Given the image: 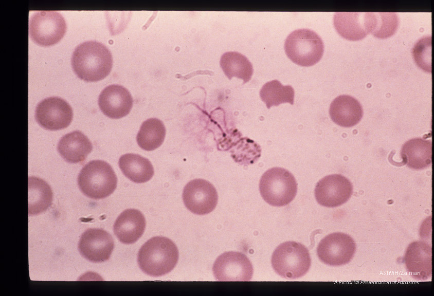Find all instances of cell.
Masks as SVG:
<instances>
[{
	"label": "cell",
	"mask_w": 434,
	"mask_h": 296,
	"mask_svg": "<svg viewBox=\"0 0 434 296\" xmlns=\"http://www.w3.org/2000/svg\"><path fill=\"white\" fill-rule=\"evenodd\" d=\"M146 219L143 214L134 209L123 211L116 219L113 227L118 239L125 244H133L143 234Z\"/></svg>",
	"instance_id": "2e32d148"
},
{
	"label": "cell",
	"mask_w": 434,
	"mask_h": 296,
	"mask_svg": "<svg viewBox=\"0 0 434 296\" xmlns=\"http://www.w3.org/2000/svg\"><path fill=\"white\" fill-rule=\"evenodd\" d=\"M114 247V242L111 235L103 229L97 228H91L84 231L78 245L81 255L94 263L107 261Z\"/></svg>",
	"instance_id": "4fadbf2b"
},
{
	"label": "cell",
	"mask_w": 434,
	"mask_h": 296,
	"mask_svg": "<svg viewBox=\"0 0 434 296\" xmlns=\"http://www.w3.org/2000/svg\"><path fill=\"white\" fill-rule=\"evenodd\" d=\"M73 117L72 108L64 99L50 97L43 99L36 106L35 118L43 128L56 131L70 124Z\"/></svg>",
	"instance_id": "9c48e42d"
},
{
	"label": "cell",
	"mask_w": 434,
	"mask_h": 296,
	"mask_svg": "<svg viewBox=\"0 0 434 296\" xmlns=\"http://www.w3.org/2000/svg\"><path fill=\"white\" fill-rule=\"evenodd\" d=\"M66 28L65 19L57 11H38L29 18L30 37L41 46H48L57 43L64 35Z\"/></svg>",
	"instance_id": "52a82bcc"
},
{
	"label": "cell",
	"mask_w": 434,
	"mask_h": 296,
	"mask_svg": "<svg viewBox=\"0 0 434 296\" xmlns=\"http://www.w3.org/2000/svg\"><path fill=\"white\" fill-rule=\"evenodd\" d=\"M431 246L423 240H417L408 246L404 257L408 272L414 279L426 280L432 274Z\"/></svg>",
	"instance_id": "9a60e30c"
},
{
	"label": "cell",
	"mask_w": 434,
	"mask_h": 296,
	"mask_svg": "<svg viewBox=\"0 0 434 296\" xmlns=\"http://www.w3.org/2000/svg\"><path fill=\"white\" fill-rule=\"evenodd\" d=\"M412 52L417 65L425 71L431 72V36H425L419 40Z\"/></svg>",
	"instance_id": "4316f807"
},
{
	"label": "cell",
	"mask_w": 434,
	"mask_h": 296,
	"mask_svg": "<svg viewBox=\"0 0 434 296\" xmlns=\"http://www.w3.org/2000/svg\"><path fill=\"white\" fill-rule=\"evenodd\" d=\"M119 166L123 174L135 183H144L154 175V168L147 158L136 154L128 153L119 159Z\"/></svg>",
	"instance_id": "44dd1931"
},
{
	"label": "cell",
	"mask_w": 434,
	"mask_h": 296,
	"mask_svg": "<svg viewBox=\"0 0 434 296\" xmlns=\"http://www.w3.org/2000/svg\"><path fill=\"white\" fill-rule=\"evenodd\" d=\"M57 149L66 161L77 163L86 159L92 151L93 145L84 134L79 131H75L66 134L60 139Z\"/></svg>",
	"instance_id": "ac0fdd59"
},
{
	"label": "cell",
	"mask_w": 434,
	"mask_h": 296,
	"mask_svg": "<svg viewBox=\"0 0 434 296\" xmlns=\"http://www.w3.org/2000/svg\"><path fill=\"white\" fill-rule=\"evenodd\" d=\"M284 49L288 58L301 66H311L321 59L324 44L321 38L308 29H297L286 38Z\"/></svg>",
	"instance_id": "8992f818"
},
{
	"label": "cell",
	"mask_w": 434,
	"mask_h": 296,
	"mask_svg": "<svg viewBox=\"0 0 434 296\" xmlns=\"http://www.w3.org/2000/svg\"><path fill=\"white\" fill-rule=\"evenodd\" d=\"M432 143L421 138L411 139L403 145L401 156L405 164L414 170H422L431 164Z\"/></svg>",
	"instance_id": "d6986e66"
},
{
	"label": "cell",
	"mask_w": 434,
	"mask_h": 296,
	"mask_svg": "<svg viewBox=\"0 0 434 296\" xmlns=\"http://www.w3.org/2000/svg\"><path fill=\"white\" fill-rule=\"evenodd\" d=\"M315 196L317 202L333 208L346 202L353 193V185L344 176L335 174L326 176L316 184Z\"/></svg>",
	"instance_id": "7c38bea8"
},
{
	"label": "cell",
	"mask_w": 434,
	"mask_h": 296,
	"mask_svg": "<svg viewBox=\"0 0 434 296\" xmlns=\"http://www.w3.org/2000/svg\"><path fill=\"white\" fill-rule=\"evenodd\" d=\"M294 94L291 85H283L277 80L266 83L260 91L261 99L268 109L284 103L293 105Z\"/></svg>",
	"instance_id": "484cf974"
},
{
	"label": "cell",
	"mask_w": 434,
	"mask_h": 296,
	"mask_svg": "<svg viewBox=\"0 0 434 296\" xmlns=\"http://www.w3.org/2000/svg\"><path fill=\"white\" fill-rule=\"evenodd\" d=\"M178 257V249L171 239L156 236L149 239L141 246L137 261L144 273L152 276H159L174 269Z\"/></svg>",
	"instance_id": "7a4b0ae2"
},
{
	"label": "cell",
	"mask_w": 434,
	"mask_h": 296,
	"mask_svg": "<svg viewBox=\"0 0 434 296\" xmlns=\"http://www.w3.org/2000/svg\"><path fill=\"white\" fill-rule=\"evenodd\" d=\"M212 271L218 281H250L253 274V267L244 254L228 251L217 257Z\"/></svg>",
	"instance_id": "30bf717a"
},
{
	"label": "cell",
	"mask_w": 434,
	"mask_h": 296,
	"mask_svg": "<svg viewBox=\"0 0 434 296\" xmlns=\"http://www.w3.org/2000/svg\"><path fill=\"white\" fill-rule=\"evenodd\" d=\"M166 130L159 119L152 118L144 121L137 134L136 140L140 148L151 151L158 148L163 143Z\"/></svg>",
	"instance_id": "603a6c76"
},
{
	"label": "cell",
	"mask_w": 434,
	"mask_h": 296,
	"mask_svg": "<svg viewBox=\"0 0 434 296\" xmlns=\"http://www.w3.org/2000/svg\"><path fill=\"white\" fill-rule=\"evenodd\" d=\"M365 19L368 33L381 39L392 35L399 23L398 16L394 12H365Z\"/></svg>",
	"instance_id": "7402d4cb"
},
{
	"label": "cell",
	"mask_w": 434,
	"mask_h": 296,
	"mask_svg": "<svg viewBox=\"0 0 434 296\" xmlns=\"http://www.w3.org/2000/svg\"><path fill=\"white\" fill-rule=\"evenodd\" d=\"M28 184L29 214H38L51 204L52 192L50 186L40 178L29 177Z\"/></svg>",
	"instance_id": "cb8c5ba5"
},
{
	"label": "cell",
	"mask_w": 434,
	"mask_h": 296,
	"mask_svg": "<svg viewBox=\"0 0 434 296\" xmlns=\"http://www.w3.org/2000/svg\"><path fill=\"white\" fill-rule=\"evenodd\" d=\"M365 12H336L334 26L338 34L350 41L364 39L368 34L365 25Z\"/></svg>",
	"instance_id": "ffe728a7"
},
{
	"label": "cell",
	"mask_w": 434,
	"mask_h": 296,
	"mask_svg": "<svg viewBox=\"0 0 434 296\" xmlns=\"http://www.w3.org/2000/svg\"><path fill=\"white\" fill-rule=\"evenodd\" d=\"M259 190L263 199L275 207L285 206L295 197L297 183L288 170L275 167L267 170L262 176Z\"/></svg>",
	"instance_id": "5b68a950"
},
{
	"label": "cell",
	"mask_w": 434,
	"mask_h": 296,
	"mask_svg": "<svg viewBox=\"0 0 434 296\" xmlns=\"http://www.w3.org/2000/svg\"><path fill=\"white\" fill-rule=\"evenodd\" d=\"M133 100L129 90L118 84H112L101 92L98 104L102 112L112 119L121 118L129 114Z\"/></svg>",
	"instance_id": "5bb4252c"
},
{
	"label": "cell",
	"mask_w": 434,
	"mask_h": 296,
	"mask_svg": "<svg viewBox=\"0 0 434 296\" xmlns=\"http://www.w3.org/2000/svg\"><path fill=\"white\" fill-rule=\"evenodd\" d=\"M71 64L74 71L79 78L87 82H96L103 79L110 73L113 58L110 50L101 43L86 41L76 47Z\"/></svg>",
	"instance_id": "6da1fadb"
},
{
	"label": "cell",
	"mask_w": 434,
	"mask_h": 296,
	"mask_svg": "<svg viewBox=\"0 0 434 296\" xmlns=\"http://www.w3.org/2000/svg\"><path fill=\"white\" fill-rule=\"evenodd\" d=\"M183 200L186 208L197 215L211 212L216 207L218 195L214 187L203 179H195L184 187Z\"/></svg>",
	"instance_id": "8fae6325"
},
{
	"label": "cell",
	"mask_w": 434,
	"mask_h": 296,
	"mask_svg": "<svg viewBox=\"0 0 434 296\" xmlns=\"http://www.w3.org/2000/svg\"><path fill=\"white\" fill-rule=\"evenodd\" d=\"M355 250V243L350 236L342 232H335L321 240L317 246V254L323 263L337 266L349 263Z\"/></svg>",
	"instance_id": "ba28073f"
},
{
	"label": "cell",
	"mask_w": 434,
	"mask_h": 296,
	"mask_svg": "<svg viewBox=\"0 0 434 296\" xmlns=\"http://www.w3.org/2000/svg\"><path fill=\"white\" fill-rule=\"evenodd\" d=\"M329 113L332 121L337 125L350 127L361 119L363 110L360 103L349 95H340L331 103Z\"/></svg>",
	"instance_id": "e0dca14e"
},
{
	"label": "cell",
	"mask_w": 434,
	"mask_h": 296,
	"mask_svg": "<svg viewBox=\"0 0 434 296\" xmlns=\"http://www.w3.org/2000/svg\"><path fill=\"white\" fill-rule=\"evenodd\" d=\"M271 263L279 275L285 279H295L308 272L311 259L309 250L303 245L288 241L281 244L275 249Z\"/></svg>",
	"instance_id": "277c9868"
},
{
	"label": "cell",
	"mask_w": 434,
	"mask_h": 296,
	"mask_svg": "<svg viewBox=\"0 0 434 296\" xmlns=\"http://www.w3.org/2000/svg\"><path fill=\"white\" fill-rule=\"evenodd\" d=\"M220 65L229 80L236 77L243 79V83L249 81L253 73L251 62L245 55L236 51L224 53L221 57Z\"/></svg>",
	"instance_id": "d4e9b609"
},
{
	"label": "cell",
	"mask_w": 434,
	"mask_h": 296,
	"mask_svg": "<svg viewBox=\"0 0 434 296\" xmlns=\"http://www.w3.org/2000/svg\"><path fill=\"white\" fill-rule=\"evenodd\" d=\"M117 178L107 162L95 160L88 162L81 170L78 184L85 196L94 199L110 196L117 187Z\"/></svg>",
	"instance_id": "3957f363"
}]
</instances>
